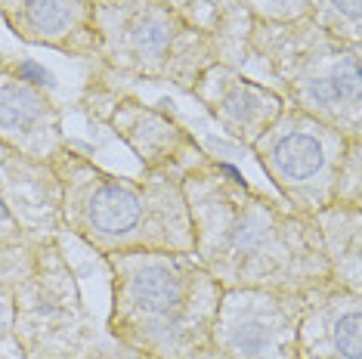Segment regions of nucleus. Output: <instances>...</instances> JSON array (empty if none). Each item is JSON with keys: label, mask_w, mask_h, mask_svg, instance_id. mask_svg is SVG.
<instances>
[{"label": "nucleus", "mask_w": 362, "mask_h": 359, "mask_svg": "<svg viewBox=\"0 0 362 359\" xmlns=\"http://www.w3.org/2000/svg\"><path fill=\"white\" fill-rule=\"evenodd\" d=\"M0 201L22 233L50 242L62 233V189L50 161L0 146Z\"/></svg>", "instance_id": "nucleus-13"}, {"label": "nucleus", "mask_w": 362, "mask_h": 359, "mask_svg": "<svg viewBox=\"0 0 362 359\" xmlns=\"http://www.w3.org/2000/svg\"><path fill=\"white\" fill-rule=\"evenodd\" d=\"M121 350H124V347H121ZM121 359H143V356H136V353H130V350H124V356H121Z\"/></svg>", "instance_id": "nucleus-19"}, {"label": "nucleus", "mask_w": 362, "mask_h": 359, "mask_svg": "<svg viewBox=\"0 0 362 359\" xmlns=\"http://www.w3.org/2000/svg\"><path fill=\"white\" fill-rule=\"evenodd\" d=\"M353 143L359 140H350L294 105H285L251 152L279 199L303 217H316L334 205L337 174Z\"/></svg>", "instance_id": "nucleus-6"}, {"label": "nucleus", "mask_w": 362, "mask_h": 359, "mask_svg": "<svg viewBox=\"0 0 362 359\" xmlns=\"http://www.w3.org/2000/svg\"><path fill=\"white\" fill-rule=\"evenodd\" d=\"M112 276L109 334L143 359H195L211 350L223 288L195 254L121 251L103 257Z\"/></svg>", "instance_id": "nucleus-2"}, {"label": "nucleus", "mask_w": 362, "mask_h": 359, "mask_svg": "<svg viewBox=\"0 0 362 359\" xmlns=\"http://www.w3.org/2000/svg\"><path fill=\"white\" fill-rule=\"evenodd\" d=\"M307 19L328 35L362 47V0H310Z\"/></svg>", "instance_id": "nucleus-16"}, {"label": "nucleus", "mask_w": 362, "mask_h": 359, "mask_svg": "<svg viewBox=\"0 0 362 359\" xmlns=\"http://www.w3.org/2000/svg\"><path fill=\"white\" fill-rule=\"evenodd\" d=\"M100 115L112 134L136 155L146 174L183 180L189 170L202 167L211 158L183 121L158 105L143 102L134 93L109 90V102L100 105Z\"/></svg>", "instance_id": "nucleus-8"}, {"label": "nucleus", "mask_w": 362, "mask_h": 359, "mask_svg": "<svg viewBox=\"0 0 362 359\" xmlns=\"http://www.w3.org/2000/svg\"><path fill=\"white\" fill-rule=\"evenodd\" d=\"M192 254L223 291L303 295L332 282L313 217L260 192L233 165L208 158L183 177Z\"/></svg>", "instance_id": "nucleus-1"}, {"label": "nucleus", "mask_w": 362, "mask_h": 359, "mask_svg": "<svg viewBox=\"0 0 362 359\" xmlns=\"http://www.w3.org/2000/svg\"><path fill=\"white\" fill-rule=\"evenodd\" d=\"M192 28H199L217 53V62L245 69L251 62L254 16L242 0H168Z\"/></svg>", "instance_id": "nucleus-14"}, {"label": "nucleus", "mask_w": 362, "mask_h": 359, "mask_svg": "<svg viewBox=\"0 0 362 359\" xmlns=\"http://www.w3.org/2000/svg\"><path fill=\"white\" fill-rule=\"evenodd\" d=\"M0 19L22 44L71 59L100 56L96 0H0Z\"/></svg>", "instance_id": "nucleus-11"}, {"label": "nucleus", "mask_w": 362, "mask_h": 359, "mask_svg": "<svg viewBox=\"0 0 362 359\" xmlns=\"http://www.w3.org/2000/svg\"><path fill=\"white\" fill-rule=\"evenodd\" d=\"M62 189V230L100 257L121 251L192 254V220L183 180L161 174H112L65 143L50 158Z\"/></svg>", "instance_id": "nucleus-3"}, {"label": "nucleus", "mask_w": 362, "mask_h": 359, "mask_svg": "<svg viewBox=\"0 0 362 359\" xmlns=\"http://www.w3.org/2000/svg\"><path fill=\"white\" fill-rule=\"evenodd\" d=\"M298 359H362V295L334 282L303 291Z\"/></svg>", "instance_id": "nucleus-12"}, {"label": "nucleus", "mask_w": 362, "mask_h": 359, "mask_svg": "<svg viewBox=\"0 0 362 359\" xmlns=\"http://www.w3.org/2000/svg\"><path fill=\"white\" fill-rule=\"evenodd\" d=\"M334 205L344 208H362V140L350 146L344 167L337 174L334 186Z\"/></svg>", "instance_id": "nucleus-17"}, {"label": "nucleus", "mask_w": 362, "mask_h": 359, "mask_svg": "<svg viewBox=\"0 0 362 359\" xmlns=\"http://www.w3.org/2000/svg\"><path fill=\"white\" fill-rule=\"evenodd\" d=\"M248 47L288 105L362 140V47L310 19L254 22Z\"/></svg>", "instance_id": "nucleus-4"}, {"label": "nucleus", "mask_w": 362, "mask_h": 359, "mask_svg": "<svg viewBox=\"0 0 362 359\" xmlns=\"http://www.w3.org/2000/svg\"><path fill=\"white\" fill-rule=\"evenodd\" d=\"M189 93L204 105V112L217 121L226 136H233L235 143L248 146V149L288 105L282 93L269 87L267 81H257L245 75L242 69L223 62L208 65Z\"/></svg>", "instance_id": "nucleus-10"}, {"label": "nucleus", "mask_w": 362, "mask_h": 359, "mask_svg": "<svg viewBox=\"0 0 362 359\" xmlns=\"http://www.w3.org/2000/svg\"><path fill=\"white\" fill-rule=\"evenodd\" d=\"M300 300L288 291H223L211 347L223 359H298Z\"/></svg>", "instance_id": "nucleus-7"}, {"label": "nucleus", "mask_w": 362, "mask_h": 359, "mask_svg": "<svg viewBox=\"0 0 362 359\" xmlns=\"http://www.w3.org/2000/svg\"><path fill=\"white\" fill-rule=\"evenodd\" d=\"M332 282L362 295V208L328 205L313 217Z\"/></svg>", "instance_id": "nucleus-15"}, {"label": "nucleus", "mask_w": 362, "mask_h": 359, "mask_svg": "<svg viewBox=\"0 0 362 359\" xmlns=\"http://www.w3.org/2000/svg\"><path fill=\"white\" fill-rule=\"evenodd\" d=\"M35 65L0 56V146L50 161L69 143L62 109L44 81L31 78Z\"/></svg>", "instance_id": "nucleus-9"}, {"label": "nucleus", "mask_w": 362, "mask_h": 359, "mask_svg": "<svg viewBox=\"0 0 362 359\" xmlns=\"http://www.w3.org/2000/svg\"><path fill=\"white\" fill-rule=\"evenodd\" d=\"M100 56L115 78L192 90L217 53L168 0H96Z\"/></svg>", "instance_id": "nucleus-5"}, {"label": "nucleus", "mask_w": 362, "mask_h": 359, "mask_svg": "<svg viewBox=\"0 0 362 359\" xmlns=\"http://www.w3.org/2000/svg\"><path fill=\"white\" fill-rule=\"evenodd\" d=\"M254 22H294L307 19L310 0H242Z\"/></svg>", "instance_id": "nucleus-18"}]
</instances>
